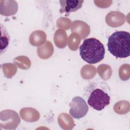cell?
Returning <instances> with one entry per match:
<instances>
[{"instance_id": "6da1fadb", "label": "cell", "mask_w": 130, "mask_h": 130, "mask_svg": "<svg viewBox=\"0 0 130 130\" xmlns=\"http://www.w3.org/2000/svg\"><path fill=\"white\" fill-rule=\"evenodd\" d=\"M107 47L110 53L116 58H124L130 55V34L125 31H117L108 40Z\"/></svg>"}, {"instance_id": "5b68a950", "label": "cell", "mask_w": 130, "mask_h": 130, "mask_svg": "<svg viewBox=\"0 0 130 130\" xmlns=\"http://www.w3.org/2000/svg\"><path fill=\"white\" fill-rule=\"evenodd\" d=\"M83 2L84 1L79 0L59 1L61 6L59 12L60 13H64L66 14L75 12L82 7Z\"/></svg>"}, {"instance_id": "3957f363", "label": "cell", "mask_w": 130, "mask_h": 130, "mask_svg": "<svg viewBox=\"0 0 130 130\" xmlns=\"http://www.w3.org/2000/svg\"><path fill=\"white\" fill-rule=\"evenodd\" d=\"M85 95L88 104L96 111H102L110 103L111 97L106 87L95 83L89 85Z\"/></svg>"}, {"instance_id": "277c9868", "label": "cell", "mask_w": 130, "mask_h": 130, "mask_svg": "<svg viewBox=\"0 0 130 130\" xmlns=\"http://www.w3.org/2000/svg\"><path fill=\"white\" fill-rule=\"evenodd\" d=\"M69 106L70 114L75 119H79L83 118L88 111V106L85 100L79 96L73 98Z\"/></svg>"}, {"instance_id": "7a4b0ae2", "label": "cell", "mask_w": 130, "mask_h": 130, "mask_svg": "<svg viewBox=\"0 0 130 130\" xmlns=\"http://www.w3.org/2000/svg\"><path fill=\"white\" fill-rule=\"evenodd\" d=\"M79 51L82 59L90 64L99 62L104 59L105 54L104 45L94 38L84 40L79 47Z\"/></svg>"}, {"instance_id": "8992f818", "label": "cell", "mask_w": 130, "mask_h": 130, "mask_svg": "<svg viewBox=\"0 0 130 130\" xmlns=\"http://www.w3.org/2000/svg\"><path fill=\"white\" fill-rule=\"evenodd\" d=\"M1 52L3 53V51L6 49L9 45L10 41V36L8 34L5 26L4 27L2 24H1Z\"/></svg>"}]
</instances>
